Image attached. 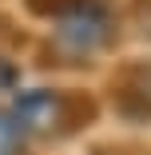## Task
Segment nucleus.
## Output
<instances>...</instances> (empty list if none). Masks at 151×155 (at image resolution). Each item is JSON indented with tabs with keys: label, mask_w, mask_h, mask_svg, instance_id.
<instances>
[{
	"label": "nucleus",
	"mask_w": 151,
	"mask_h": 155,
	"mask_svg": "<svg viewBox=\"0 0 151 155\" xmlns=\"http://www.w3.org/2000/svg\"><path fill=\"white\" fill-rule=\"evenodd\" d=\"M20 151V131L8 115H0V155H16Z\"/></svg>",
	"instance_id": "f257e3e1"
},
{
	"label": "nucleus",
	"mask_w": 151,
	"mask_h": 155,
	"mask_svg": "<svg viewBox=\"0 0 151 155\" xmlns=\"http://www.w3.org/2000/svg\"><path fill=\"white\" fill-rule=\"evenodd\" d=\"M8 84H12V68H8V64H4V60H0V91H4V87H8Z\"/></svg>",
	"instance_id": "f03ea898"
}]
</instances>
